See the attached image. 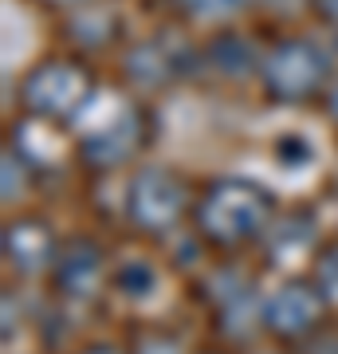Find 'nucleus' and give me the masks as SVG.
Masks as SVG:
<instances>
[{
  "label": "nucleus",
  "instance_id": "nucleus-1",
  "mask_svg": "<svg viewBox=\"0 0 338 354\" xmlns=\"http://www.w3.org/2000/svg\"><path fill=\"white\" fill-rule=\"evenodd\" d=\"M260 216H263L260 189H252V185H216L200 221L209 225L213 236H244V232L260 225Z\"/></svg>",
  "mask_w": 338,
  "mask_h": 354
},
{
  "label": "nucleus",
  "instance_id": "nucleus-2",
  "mask_svg": "<svg viewBox=\"0 0 338 354\" xmlns=\"http://www.w3.org/2000/svg\"><path fill=\"white\" fill-rule=\"evenodd\" d=\"M134 205H138V216L146 225H162L177 213V185L162 174L142 177L138 189H134Z\"/></svg>",
  "mask_w": 338,
  "mask_h": 354
}]
</instances>
